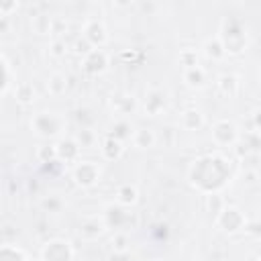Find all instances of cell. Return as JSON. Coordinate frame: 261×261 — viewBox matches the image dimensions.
<instances>
[{"label":"cell","instance_id":"44dd1931","mask_svg":"<svg viewBox=\"0 0 261 261\" xmlns=\"http://www.w3.org/2000/svg\"><path fill=\"white\" fill-rule=\"evenodd\" d=\"M92 51H94V45L88 41V39H80V41H76V53H80V55H88V53H92Z\"/></svg>","mask_w":261,"mask_h":261},{"label":"cell","instance_id":"7a4b0ae2","mask_svg":"<svg viewBox=\"0 0 261 261\" xmlns=\"http://www.w3.org/2000/svg\"><path fill=\"white\" fill-rule=\"evenodd\" d=\"M98 176H100V169L92 161H82L74 171V178L80 186H92L98 180Z\"/></svg>","mask_w":261,"mask_h":261},{"label":"cell","instance_id":"cb8c5ba5","mask_svg":"<svg viewBox=\"0 0 261 261\" xmlns=\"http://www.w3.org/2000/svg\"><path fill=\"white\" fill-rule=\"evenodd\" d=\"M57 157V147H41L39 149V159L43 163H49V159Z\"/></svg>","mask_w":261,"mask_h":261},{"label":"cell","instance_id":"d4e9b609","mask_svg":"<svg viewBox=\"0 0 261 261\" xmlns=\"http://www.w3.org/2000/svg\"><path fill=\"white\" fill-rule=\"evenodd\" d=\"M208 210H212L216 214H220L224 208H222V200L218 194H212V196H208Z\"/></svg>","mask_w":261,"mask_h":261},{"label":"cell","instance_id":"9a60e30c","mask_svg":"<svg viewBox=\"0 0 261 261\" xmlns=\"http://www.w3.org/2000/svg\"><path fill=\"white\" fill-rule=\"evenodd\" d=\"M163 104H165L163 94H159V92H151L149 98H147V102H145V110H147L149 114H157L159 108H163Z\"/></svg>","mask_w":261,"mask_h":261},{"label":"cell","instance_id":"52a82bcc","mask_svg":"<svg viewBox=\"0 0 261 261\" xmlns=\"http://www.w3.org/2000/svg\"><path fill=\"white\" fill-rule=\"evenodd\" d=\"M80 153V145L74 141V139H67V141H61L57 145V157L63 161H74Z\"/></svg>","mask_w":261,"mask_h":261},{"label":"cell","instance_id":"603a6c76","mask_svg":"<svg viewBox=\"0 0 261 261\" xmlns=\"http://www.w3.org/2000/svg\"><path fill=\"white\" fill-rule=\"evenodd\" d=\"M92 141H94V133H92L90 129H82L80 135H78V145H82V147H90Z\"/></svg>","mask_w":261,"mask_h":261},{"label":"cell","instance_id":"d6986e66","mask_svg":"<svg viewBox=\"0 0 261 261\" xmlns=\"http://www.w3.org/2000/svg\"><path fill=\"white\" fill-rule=\"evenodd\" d=\"M137 200V190L133 186H123L118 190V202L120 204H133Z\"/></svg>","mask_w":261,"mask_h":261},{"label":"cell","instance_id":"f1b7e54d","mask_svg":"<svg viewBox=\"0 0 261 261\" xmlns=\"http://www.w3.org/2000/svg\"><path fill=\"white\" fill-rule=\"evenodd\" d=\"M112 245H114L116 251H127V237L125 235H116L112 239Z\"/></svg>","mask_w":261,"mask_h":261},{"label":"cell","instance_id":"4fadbf2b","mask_svg":"<svg viewBox=\"0 0 261 261\" xmlns=\"http://www.w3.org/2000/svg\"><path fill=\"white\" fill-rule=\"evenodd\" d=\"M133 141H135L137 147L147 149V147H153V143H155V135H153L151 129H139V131L135 133V137H133Z\"/></svg>","mask_w":261,"mask_h":261},{"label":"cell","instance_id":"2e32d148","mask_svg":"<svg viewBox=\"0 0 261 261\" xmlns=\"http://www.w3.org/2000/svg\"><path fill=\"white\" fill-rule=\"evenodd\" d=\"M65 88H67L65 76H61V74H53V76H51V80H49V84H47V90H49L51 94H63Z\"/></svg>","mask_w":261,"mask_h":261},{"label":"cell","instance_id":"ffe728a7","mask_svg":"<svg viewBox=\"0 0 261 261\" xmlns=\"http://www.w3.org/2000/svg\"><path fill=\"white\" fill-rule=\"evenodd\" d=\"M180 61L188 67V69H192V67H198V57H196V51H190V49H186V51H182L180 53Z\"/></svg>","mask_w":261,"mask_h":261},{"label":"cell","instance_id":"ba28073f","mask_svg":"<svg viewBox=\"0 0 261 261\" xmlns=\"http://www.w3.org/2000/svg\"><path fill=\"white\" fill-rule=\"evenodd\" d=\"M102 231H104V224L98 218L86 220V222L80 224V237H84V239H96Z\"/></svg>","mask_w":261,"mask_h":261},{"label":"cell","instance_id":"7402d4cb","mask_svg":"<svg viewBox=\"0 0 261 261\" xmlns=\"http://www.w3.org/2000/svg\"><path fill=\"white\" fill-rule=\"evenodd\" d=\"M61 206H63V202L59 198H55V196H49L47 200H43V208L49 210V212H59Z\"/></svg>","mask_w":261,"mask_h":261},{"label":"cell","instance_id":"7c38bea8","mask_svg":"<svg viewBox=\"0 0 261 261\" xmlns=\"http://www.w3.org/2000/svg\"><path fill=\"white\" fill-rule=\"evenodd\" d=\"M218 86H220L222 94L229 96V98H233V96L237 94V90H239V82H237V78H235L233 74H224V76L220 78Z\"/></svg>","mask_w":261,"mask_h":261},{"label":"cell","instance_id":"4dcf8cb0","mask_svg":"<svg viewBox=\"0 0 261 261\" xmlns=\"http://www.w3.org/2000/svg\"><path fill=\"white\" fill-rule=\"evenodd\" d=\"M255 125H257V127H261V110H257V112H255Z\"/></svg>","mask_w":261,"mask_h":261},{"label":"cell","instance_id":"484cf974","mask_svg":"<svg viewBox=\"0 0 261 261\" xmlns=\"http://www.w3.org/2000/svg\"><path fill=\"white\" fill-rule=\"evenodd\" d=\"M127 131H129V125L125 123V120H120V123H116V125H114V129H112V137L120 141L123 137H127V135H129Z\"/></svg>","mask_w":261,"mask_h":261},{"label":"cell","instance_id":"6da1fadb","mask_svg":"<svg viewBox=\"0 0 261 261\" xmlns=\"http://www.w3.org/2000/svg\"><path fill=\"white\" fill-rule=\"evenodd\" d=\"M45 261H72V249L63 241H53L43 249Z\"/></svg>","mask_w":261,"mask_h":261},{"label":"cell","instance_id":"277c9868","mask_svg":"<svg viewBox=\"0 0 261 261\" xmlns=\"http://www.w3.org/2000/svg\"><path fill=\"white\" fill-rule=\"evenodd\" d=\"M106 65H108V57L100 49H94L92 53L84 57V69L88 74H102L104 69H106Z\"/></svg>","mask_w":261,"mask_h":261},{"label":"cell","instance_id":"30bf717a","mask_svg":"<svg viewBox=\"0 0 261 261\" xmlns=\"http://www.w3.org/2000/svg\"><path fill=\"white\" fill-rule=\"evenodd\" d=\"M102 153H104V157H106V159H118L120 153H123V145H120L118 139L108 137L106 141H104V145H102Z\"/></svg>","mask_w":261,"mask_h":261},{"label":"cell","instance_id":"83f0119b","mask_svg":"<svg viewBox=\"0 0 261 261\" xmlns=\"http://www.w3.org/2000/svg\"><path fill=\"white\" fill-rule=\"evenodd\" d=\"M65 51H67V45L63 41H55L53 45H51V55L53 57H63Z\"/></svg>","mask_w":261,"mask_h":261},{"label":"cell","instance_id":"8992f818","mask_svg":"<svg viewBox=\"0 0 261 261\" xmlns=\"http://www.w3.org/2000/svg\"><path fill=\"white\" fill-rule=\"evenodd\" d=\"M214 139L218 143H233L235 139H237V129L233 123H229V120H222V123H218L214 127Z\"/></svg>","mask_w":261,"mask_h":261},{"label":"cell","instance_id":"5bb4252c","mask_svg":"<svg viewBox=\"0 0 261 261\" xmlns=\"http://www.w3.org/2000/svg\"><path fill=\"white\" fill-rule=\"evenodd\" d=\"M184 78H186V82H188L190 86H194V88H200V86L204 84V80H206V74H204L202 67H192V69H186Z\"/></svg>","mask_w":261,"mask_h":261},{"label":"cell","instance_id":"ac0fdd59","mask_svg":"<svg viewBox=\"0 0 261 261\" xmlns=\"http://www.w3.org/2000/svg\"><path fill=\"white\" fill-rule=\"evenodd\" d=\"M16 100L23 102V104H31L35 102V88L31 84H23L16 88Z\"/></svg>","mask_w":261,"mask_h":261},{"label":"cell","instance_id":"3957f363","mask_svg":"<svg viewBox=\"0 0 261 261\" xmlns=\"http://www.w3.org/2000/svg\"><path fill=\"white\" fill-rule=\"evenodd\" d=\"M243 214L237 210V208H224V210L218 214V224L224 229V231H229V233H235L243 227Z\"/></svg>","mask_w":261,"mask_h":261},{"label":"cell","instance_id":"f546056e","mask_svg":"<svg viewBox=\"0 0 261 261\" xmlns=\"http://www.w3.org/2000/svg\"><path fill=\"white\" fill-rule=\"evenodd\" d=\"M16 6H19L16 2H10V4H0V12H2V14H6V12H10V10H14Z\"/></svg>","mask_w":261,"mask_h":261},{"label":"cell","instance_id":"4316f807","mask_svg":"<svg viewBox=\"0 0 261 261\" xmlns=\"http://www.w3.org/2000/svg\"><path fill=\"white\" fill-rule=\"evenodd\" d=\"M2 69H4V82H2V94L8 92V86H10V63L6 61V57H2Z\"/></svg>","mask_w":261,"mask_h":261},{"label":"cell","instance_id":"e0dca14e","mask_svg":"<svg viewBox=\"0 0 261 261\" xmlns=\"http://www.w3.org/2000/svg\"><path fill=\"white\" fill-rule=\"evenodd\" d=\"M202 123H204V120H202V114H200L198 110H188V112L184 114V127L190 129V131L200 129Z\"/></svg>","mask_w":261,"mask_h":261},{"label":"cell","instance_id":"9c48e42d","mask_svg":"<svg viewBox=\"0 0 261 261\" xmlns=\"http://www.w3.org/2000/svg\"><path fill=\"white\" fill-rule=\"evenodd\" d=\"M204 53L210 59H222L224 55H227V49H224V43L216 37V39H208L204 43Z\"/></svg>","mask_w":261,"mask_h":261},{"label":"cell","instance_id":"8fae6325","mask_svg":"<svg viewBox=\"0 0 261 261\" xmlns=\"http://www.w3.org/2000/svg\"><path fill=\"white\" fill-rule=\"evenodd\" d=\"M33 29L39 35H49V33H53V21L47 14H37V16H33Z\"/></svg>","mask_w":261,"mask_h":261},{"label":"cell","instance_id":"5b68a950","mask_svg":"<svg viewBox=\"0 0 261 261\" xmlns=\"http://www.w3.org/2000/svg\"><path fill=\"white\" fill-rule=\"evenodd\" d=\"M84 33H86L84 37L88 39L92 45H104V43H106V39H108L106 27H104L100 21H96V19L88 21V25H86V31H84Z\"/></svg>","mask_w":261,"mask_h":261}]
</instances>
